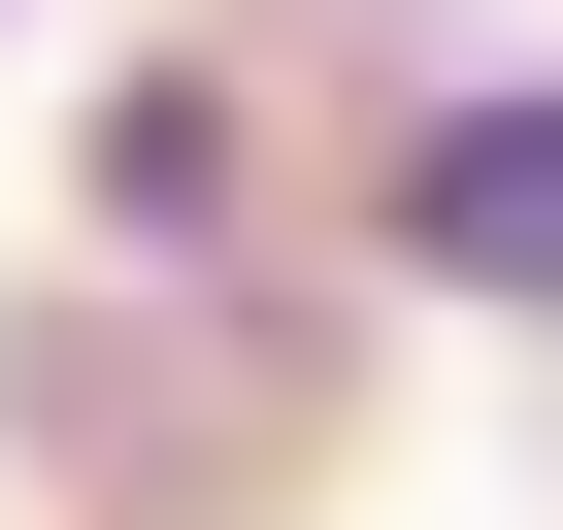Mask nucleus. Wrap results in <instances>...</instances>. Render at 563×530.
Listing matches in <instances>:
<instances>
[{"instance_id":"f257e3e1","label":"nucleus","mask_w":563,"mask_h":530,"mask_svg":"<svg viewBox=\"0 0 563 530\" xmlns=\"http://www.w3.org/2000/svg\"><path fill=\"white\" fill-rule=\"evenodd\" d=\"M398 265H431V299H530V332H563V67H464V100L398 133Z\"/></svg>"}]
</instances>
